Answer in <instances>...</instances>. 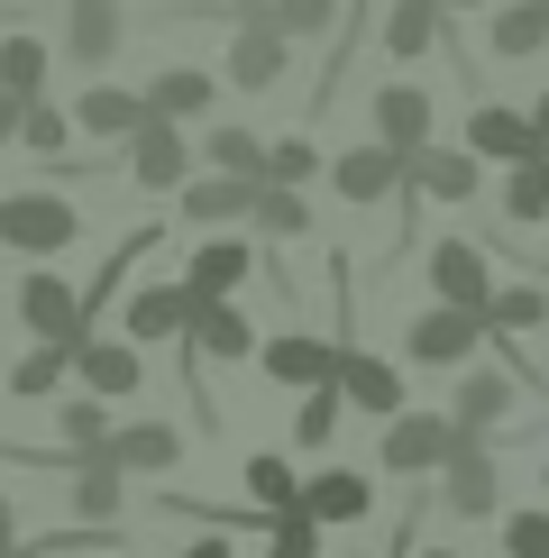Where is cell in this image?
Returning <instances> with one entry per match:
<instances>
[{"mask_svg": "<svg viewBox=\"0 0 549 558\" xmlns=\"http://www.w3.org/2000/svg\"><path fill=\"white\" fill-rule=\"evenodd\" d=\"M74 129L110 137V147H129V137L147 129V92H129V83H91L83 101H74Z\"/></svg>", "mask_w": 549, "mask_h": 558, "instance_id": "7402d4cb", "label": "cell"}, {"mask_svg": "<svg viewBox=\"0 0 549 558\" xmlns=\"http://www.w3.org/2000/svg\"><path fill=\"white\" fill-rule=\"evenodd\" d=\"M19 558H28V549H19Z\"/></svg>", "mask_w": 549, "mask_h": 558, "instance_id": "db71d44e", "label": "cell"}, {"mask_svg": "<svg viewBox=\"0 0 549 558\" xmlns=\"http://www.w3.org/2000/svg\"><path fill=\"white\" fill-rule=\"evenodd\" d=\"M430 302H449V312H476V320H486L495 275H486V247H476V239H430Z\"/></svg>", "mask_w": 549, "mask_h": 558, "instance_id": "52a82bcc", "label": "cell"}, {"mask_svg": "<svg viewBox=\"0 0 549 558\" xmlns=\"http://www.w3.org/2000/svg\"><path fill=\"white\" fill-rule=\"evenodd\" d=\"M46 83H56V46L10 28L0 37V92H19V101H46Z\"/></svg>", "mask_w": 549, "mask_h": 558, "instance_id": "4316f807", "label": "cell"}, {"mask_svg": "<svg viewBox=\"0 0 549 558\" xmlns=\"http://www.w3.org/2000/svg\"><path fill=\"white\" fill-rule=\"evenodd\" d=\"M64 137H74V120H64L56 101H28V120H19V147L46 156V166H64Z\"/></svg>", "mask_w": 549, "mask_h": 558, "instance_id": "8d00e7d4", "label": "cell"}, {"mask_svg": "<svg viewBox=\"0 0 549 558\" xmlns=\"http://www.w3.org/2000/svg\"><path fill=\"white\" fill-rule=\"evenodd\" d=\"M339 422H349V393H339V385L303 393V412H293V449H330V439H339Z\"/></svg>", "mask_w": 549, "mask_h": 558, "instance_id": "836d02e7", "label": "cell"}, {"mask_svg": "<svg viewBox=\"0 0 549 558\" xmlns=\"http://www.w3.org/2000/svg\"><path fill=\"white\" fill-rule=\"evenodd\" d=\"M339 393H349V412H376V422H403V376L385 357H366V348H349V357H339Z\"/></svg>", "mask_w": 549, "mask_h": 558, "instance_id": "ffe728a7", "label": "cell"}, {"mask_svg": "<svg viewBox=\"0 0 549 558\" xmlns=\"http://www.w3.org/2000/svg\"><path fill=\"white\" fill-rule=\"evenodd\" d=\"M476 348H486V320H476V312H449V302H430V312L403 330V357H412V366H467Z\"/></svg>", "mask_w": 549, "mask_h": 558, "instance_id": "30bf717a", "label": "cell"}, {"mask_svg": "<svg viewBox=\"0 0 549 558\" xmlns=\"http://www.w3.org/2000/svg\"><path fill=\"white\" fill-rule=\"evenodd\" d=\"M532 137H540V156H549V92L532 101Z\"/></svg>", "mask_w": 549, "mask_h": 558, "instance_id": "bcb514c9", "label": "cell"}, {"mask_svg": "<svg viewBox=\"0 0 549 558\" xmlns=\"http://www.w3.org/2000/svg\"><path fill=\"white\" fill-rule=\"evenodd\" d=\"M366 110H376V147H394V156H422L430 147V92L422 83H385Z\"/></svg>", "mask_w": 549, "mask_h": 558, "instance_id": "d6986e66", "label": "cell"}, {"mask_svg": "<svg viewBox=\"0 0 549 558\" xmlns=\"http://www.w3.org/2000/svg\"><path fill=\"white\" fill-rule=\"evenodd\" d=\"M211 74H202V64H166V74L147 83V110L156 120H174V129H193V120H211Z\"/></svg>", "mask_w": 549, "mask_h": 558, "instance_id": "d4e9b609", "label": "cell"}, {"mask_svg": "<svg viewBox=\"0 0 549 558\" xmlns=\"http://www.w3.org/2000/svg\"><path fill=\"white\" fill-rule=\"evenodd\" d=\"M19 549H28V541H19V513L0 504V558H19Z\"/></svg>", "mask_w": 549, "mask_h": 558, "instance_id": "7bdbcfd3", "label": "cell"}, {"mask_svg": "<svg viewBox=\"0 0 549 558\" xmlns=\"http://www.w3.org/2000/svg\"><path fill=\"white\" fill-rule=\"evenodd\" d=\"M339 357L349 348H330V339H312V330H274L266 348H257V366L284 393H320V385H339Z\"/></svg>", "mask_w": 549, "mask_h": 558, "instance_id": "ba28073f", "label": "cell"}, {"mask_svg": "<svg viewBox=\"0 0 549 558\" xmlns=\"http://www.w3.org/2000/svg\"><path fill=\"white\" fill-rule=\"evenodd\" d=\"M247 504H257V513H303V468H293L284 449H257L247 458Z\"/></svg>", "mask_w": 549, "mask_h": 558, "instance_id": "f546056e", "label": "cell"}, {"mask_svg": "<svg viewBox=\"0 0 549 558\" xmlns=\"http://www.w3.org/2000/svg\"><path fill=\"white\" fill-rule=\"evenodd\" d=\"M183 558H239V549H229V541H220V531H202V541H193V549H183Z\"/></svg>", "mask_w": 549, "mask_h": 558, "instance_id": "ee69618b", "label": "cell"}, {"mask_svg": "<svg viewBox=\"0 0 549 558\" xmlns=\"http://www.w3.org/2000/svg\"><path fill=\"white\" fill-rule=\"evenodd\" d=\"M257 193H266V183H247V174H193V183L174 193V211L193 220L202 239H211V229H229V220H247V211H257Z\"/></svg>", "mask_w": 549, "mask_h": 558, "instance_id": "e0dca14e", "label": "cell"}, {"mask_svg": "<svg viewBox=\"0 0 549 558\" xmlns=\"http://www.w3.org/2000/svg\"><path fill=\"white\" fill-rule=\"evenodd\" d=\"M457 449H467V430H457L449 412H403V422H385V449H376V458H385L394 476H440Z\"/></svg>", "mask_w": 549, "mask_h": 558, "instance_id": "277c9868", "label": "cell"}, {"mask_svg": "<svg viewBox=\"0 0 549 558\" xmlns=\"http://www.w3.org/2000/svg\"><path fill=\"white\" fill-rule=\"evenodd\" d=\"M174 458H183V430L174 422H120V430H110V468H120V476H166Z\"/></svg>", "mask_w": 549, "mask_h": 558, "instance_id": "603a6c76", "label": "cell"}, {"mask_svg": "<svg viewBox=\"0 0 549 558\" xmlns=\"http://www.w3.org/2000/svg\"><path fill=\"white\" fill-rule=\"evenodd\" d=\"M266 558H320V522H312V513H274Z\"/></svg>", "mask_w": 549, "mask_h": 558, "instance_id": "60d3db41", "label": "cell"}, {"mask_svg": "<svg viewBox=\"0 0 549 558\" xmlns=\"http://www.w3.org/2000/svg\"><path fill=\"white\" fill-rule=\"evenodd\" d=\"M540 485H549V468H540Z\"/></svg>", "mask_w": 549, "mask_h": 558, "instance_id": "f907efd6", "label": "cell"}, {"mask_svg": "<svg viewBox=\"0 0 549 558\" xmlns=\"http://www.w3.org/2000/svg\"><path fill=\"white\" fill-rule=\"evenodd\" d=\"M19 120H28V101H19V92H0V147L19 137Z\"/></svg>", "mask_w": 549, "mask_h": 558, "instance_id": "b9f144b4", "label": "cell"}, {"mask_svg": "<svg viewBox=\"0 0 549 558\" xmlns=\"http://www.w3.org/2000/svg\"><path fill=\"white\" fill-rule=\"evenodd\" d=\"M257 19H274V28L303 46V37H320V28L339 19V0H274V10H257Z\"/></svg>", "mask_w": 549, "mask_h": 558, "instance_id": "f35d334b", "label": "cell"}, {"mask_svg": "<svg viewBox=\"0 0 549 558\" xmlns=\"http://www.w3.org/2000/svg\"><path fill=\"white\" fill-rule=\"evenodd\" d=\"M403 558H457V549H403Z\"/></svg>", "mask_w": 549, "mask_h": 558, "instance_id": "c3c4849f", "label": "cell"}, {"mask_svg": "<svg viewBox=\"0 0 549 558\" xmlns=\"http://www.w3.org/2000/svg\"><path fill=\"white\" fill-rule=\"evenodd\" d=\"M193 284H137L129 302H120V339H137V348H156V339H183L193 330Z\"/></svg>", "mask_w": 549, "mask_h": 558, "instance_id": "2e32d148", "label": "cell"}, {"mask_svg": "<svg viewBox=\"0 0 549 558\" xmlns=\"http://www.w3.org/2000/svg\"><path fill=\"white\" fill-rule=\"evenodd\" d=\"M476 193H486V156L440 147V137H430L422 156H403V211L412 202H476Z\"/></svg>", "mask_w": 549, "mask_h": 558, "instance_id": "5b68a950", "label": "cell"}, {"mask_svg": "<svg viewBox=\"0 0 549 558\" xmlns=\"http://www.w3.org/2000/svg\"><path fill=\"white\" fill-rule=\"evenodd\" d=\"M83 239V211L64 193H0V247H19L28 266H56Z\"/></svg>", "mask_w": 549, "mask_h": 558, "instance_id": "6da1fadb", "label": "cell"}, {"mask_svg": "<svg viewBox=\"0 0 549 558\" xmlns=\"http://www.w3.org/2000/svg\"><path fill=\"white\" fill-rule=\"evenodd\" d=\"M64 403V439L56 449H110V403L101 393H56Z\"/></svg>", "mask_w": 549, "mask_h": 558, "instance_id": "d590c367", "label": "cell"}, {"mask_svg": "<svg viewBox=\"0 0 549 558\" xmlns=\"http://www.w3.org/2000/svg\"><path fill=\"white\" fill-rule=\"evenodd\" d=\"M330 193H339V202H357V211H376V202H403V156L366 137V147L330 156Z\"/></svg>", "mask_w": 549, "mask_h": 558, "instance_id": "7c38bea8", "label": "cell"}, {"mask_svg": "<svg viewBox=\"0 0 549 558\" xmlns=\"http://www.w3.org/2000/svg\"><path fill=\"white\" fill-rule=\"evenodd\" d=\"M503 220H513V229H540L549 220V156L503 166Z\"/></svg>", "mask_w": 549, "mask_h": 558, "instance_id": "1f68e13d", "label": "cell"}, {"mask_svg": "<svg viewBox=\"0 0 549 558\" xmlns=\"http://www.w3.org/2000/svg\"><path fill=\"white\" fill-rule=\"evenodd\" d=\"M120 558H137V549H120Z\"/></svg>", "mask_w": 549, "mask_h": 558, "instance_id": "816d5d0a", "label": "cell"}, {"mask_svg": "<svg viewBox=\"0 0 549 558\" xmlns=\"http://www.w3.org/2000/svg\"><path fill=\"white\" fill-rule=\"evenodd\" d=\"M440 28H449V10H440V0H394V19H385V56L422 64L430 46H440Z\"/></svg>", "mask_w": 549, "mask_h": 558, "instance_id": "4dcf8cb0", "label": "cell"}, {"mask_svg": "<svg viewBox=\"0 0 549 558\" xmlns=\"http://www.w3.org/2000/svg\"><path fill=\"white\" fill-rule=\"evenodd\" d=\"M532 330H549V293L540 284H495V302H486V339L503 348V339H532Z\"/></svg>", "mask_w": 549, "mask_h": 558, "instance_id": "f1b7e54d", "label": "cell"}, {"mask_svg": "<svg viewBox=\"0 0 549 558\" xmlns=\"http://www.w3.org/2000/svg\"><path fill=\"white\" fill-rule=\"evenodd\" d=\"M257 320L239 312V302H202L193 312V330H183V366H239V357H257Z\"/></svg>", "mask_w": 549, "mask_h": 558, "instance_id": "9c48e42d", "label": "cell"}, {"mask_svg": "<svg viewBox=\"0 0 549 558\" xmlns=\"http://www.w3.org/2000/svg\"><path fill=\"white\" fill-rule=\"evenodd\" d=\"M312 174H320V147H312V137H274V156H266V183H284V193H303Z\"/></svg>", "mask_w": 549, "mask_h": 558, "instance_id": "74e56055", "label": "cell"}, {"mask_svg": "<svg viewBox=\"0 0 549 558\" xmlns=\"http://www.w3.org/2000/svg\"><path fill=\"white\" fill-rule=\"evenodd\" d=\"M120 174L137 183V193H183V183L202 174V147H193L174 120H156V110H147V129L120 147Z\"/></svg>", "mask_w": 549, "mask_h": 558, "instance_id": "3957f363", "label": "cell"}, {"mask_svg": "<svg viewBox=\"0 0 549 558\" xmlns=\"http://www.w3.org/2000/svg\"><path fill=\"white\" fill-rule=\"evenodd\" d=\"M513 393H522V376H503V366H467L457 393H449V422L467 430V439H495L503 422H513Z\"/></svg>", "mask_w": 549, "mask_h": 558, "instance_id": "5bb4252c", "label": "cell"}, {"mask_svg": "<svg viewBox=\"0 0 549 558\" xmlns=\"http://www.w3.org/2000/svg\"><path fill=\"white\" fill-rule=\"evenodd\" d=\"M503 558H549V504H532V513H503Z\"/></svg>", "mask_w": 549, "mask_h": 558, "instance_id": "ab89813d", "label": "cell"}, {"mask_svg": "<svg viewBox=\"0 0 549 558\" xmlns=\"http://www.w3.org/2000/svg\"><path fill=\"white\" fill-rule=\"evenodd\" d=\"M247 229H257V239H303V229H312V202L284 193V183H266L257 211H247Z\"/></svg>", "mask_w": 549, "mask_h": 558, "instance_id": "e575fe53", "label": "cell"}, {"mask_svg": "<svg viewBox=\"0 0 549 558\" xmlns=\"http://www.w3.org/2000/svg\"><path fill=\"white\" fill-rule=\"evenodd\" d=\"M74 385L101 393V403H120V393L147 385V348L120 339V330H110V339H83V348H74Z\"/></svg>", "mask_w": 549, "mask_h": 558, "instance_id": "9a60e30c", "label": "cell"}, {"mask_svg": "<svg viewBox=\"0 0 549 558\" xmlns=\"http://www.w3.org/2000/svg\"><path fill=\"white\" fill-rule=\"evenodd\" d=\"M120 46H129V10H120V0H64V64L101 74Z\"/></svg>", "mask_w": 549, "mask_h": 558, "instance_id": "8fae6325", "label": "cell"}, {"mask_svg": "<svg viewBox=\"0 0 549 558\" xmlns=\"http://www.w3.org/2000/svg\"><path fill=\"white\" fill-rule=\"evenodd\" d=\"M349 558H366V549H349Z\"/></svg>", "mask_w": 549, "mask_h": 558, "instance_id": "f5cc1de1", "label": "cell"}, {"mask_svg": "<svg viewBox=\"0 0 549 558\" xmlns=\"http://www.w3.org/2000/svg\"><path fill=\"white\" fill-rule=\"evenodd\" d=\"M440 10H449V19H457V10H495V0H440Z\"/></svg>", "mask_w": 549, "mask_h": 558, "instance_id": "7dc6e473", "label": "cell"}, {"mask_svg": "<svg viewBox=\"0 0 549 558\" xmlns=\"http://www.w3.org/2000/svg\"><path fill=\"white\" fill-rule=\"evenodd\" d=\"M19 320H28L37 348H83V339H101V330L83 320V284H64L56 266H28V275H19Z\"/></svg>", "mask_w": 549, "mask_h": 558, "instance_id": "7a4b0ae2", "label": "cell"}, {"mask_svg": "<svg viewBox=\"0 0 549 558\" xmlns=\"http://www.w3.org/2000/svg\"><path fill=\"white\" fill-rule=\"evenodd\" d=\"M266 137L257 129H229V120H211L202 129V174H247V183H266Z\"/></svg>", "mask_w": 549, "mask_h": 558, "instance_id": "83f0119b", "label": "cell"}, {"mask_svg": "<svg viewBox=\"0 0 549 558\" xmlns=\"http://www.w3.org/2000/svg\"><path fill=\"white\" fill-rule=\"evenodd\" d=\"M303 513H312L320 531L366 522V513H376V485H366L357 468H320V476H303Z\"/></svg>", "mask_w": 549, "mask_h": 558, "instance_id": "44dd1931", "label": "cell"}, {"mask_svg": "<svg viewBox=\"0 0 549 558\" xmlns=\"http://www.w3.org/2000/svg\"><path fill=\"white\" fill-rule=\"evenodd\" d=\"M257 275V247H239V239H211V247H193V266H183V284H193V302H229Z\"/></svg>", "mask_w": 549, "mask_h": 558, "instance_id": "cb8c5ba5", "label": "cell"}, {"mask_svg": "<svg viewBox=\"0 0 549 558\" xmlns=\"http://www.w3.org/2000/svg\"><path fill=\"white\" fill-rule=\"evenodd\" d=\"M120 10H137V0H120Z\"/></svg>", "mask_w": 549, "mask_h": 558, "instance_id": "681fc988", "label": "cell"}, {"mask_svg": "<svg viewBox=\"0 0 549 558\" xmlns=\"http://www.w3.org/2000/svg\"><path fill=\"white\" fill-rule=\"evenodd\" d=\"M440 504L457 522H495L503 513V468H495V439H467V449L440 468Z\"/></svg>", "mask_w": 549, "mask_h": 558, "instance_id": "8992f818", "label": "cell"}, {"mask_svg": "<svg viewBox=\"0 0 549 558\" xmlns=\"http://www.w3.org/2000/svg\"><path fill=\"white\" fill-rule=\"evenodd\" d=\"M64 376H74V348H28V357L10 366V393L19 403H56Z\"/></svg>", "mask_w": 549, "mask_h": 558, "instance_id": "d6a6232c", "label": "cell"}, {"mask_svg": "<svg viewBox=\"0 0 549 558\" xmlns=\"http://www.w3.org/2000/svg\"><path fill=\"white\" fill-rule=\"evenodd\" d=\"M467 156H486V166H522V156H540L532 110H513V101H476V110H467Z\"/></svg>", "mask_w": 549, "mask_h": 558, "instance_id": "ac0fdd59", "label": "cell"}, {"mask_svg": "<svg viewBox=\"0 0 549 558\" xmlns=\"http://www.w3.org/2000/svg\"><path fill=\"white\" fill-rule=\"evenodd\" d=\"M540 46H549V0H503L486 19V56H503V64L540 56Z\"/></svg>", "mask_w": 549, "mask_h": 558, "instance_id": "484cf974", "label": "cell"}, {"mask_svg": "<svg viewBox=\"0 0 549 558\" xmlns=\"http://www.w3.org/2000/svg\"><path fill=\"white\" fill-rule=\"evenodd\" d=\"M229 10V28H239V19H257V10H274V0H220Z\"/></svg>", "mask_w": 549, "mask_h": 558, "instance_id": "f6af8a7d", "label": "cell"}, {"mask_svg": "<svg viewBox=\"0 0 549 558\" xmlns=\"http://www.w3.org/2000/svg\"><path fill=\"white\" fill-rule=\"evenodd\" d=\"M284 64H293V37L274 28V19H239V28H229V83L239 92H274Z\"/></svg>", "mask_w": 549, "mask_h": 558, "instance_id": "4fadbf2b", "label": "cell"}]
</instances>
